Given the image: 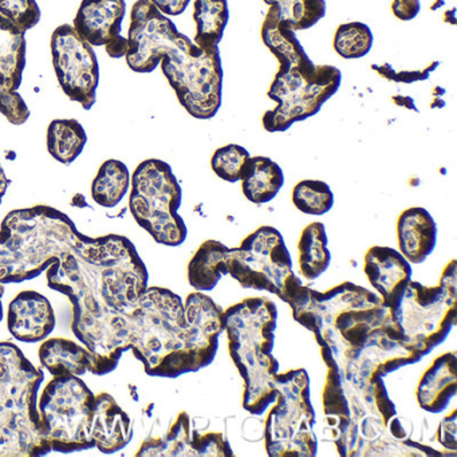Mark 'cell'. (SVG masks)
Listing matches in <instances>:
<instances>
[{"label":"cell","mask_w":457,"mask_h":457,"mask_svg":"<svg viewBox=\"0 0 457 457\" xmlns=\"http://www.w3.org/2000/svg\"><path fill=\"white\" fill-rule=\"evenodd\" d=\"M228 275L242 287L267 291L279 296L286 283L295 275L293 259L282 234L271 226H262L229 248Z\"/></svg>","instance_id":"obj_13"},{"label":"cell","mask_w":457,"mask_h":457,"mask_svg":"<svg viewBox=\"0 0 457 457\" xmlns=\"http://www.w3.org/2000/svg\"><path fill=\"white\" fill-rule=\"evenodd\" d=\"M363 271L385 306L395 312L411 280V264L395 248L373 245L366 251Z\"/></svg>","instance_id":"obj_17"},{"label":"cell","mask_w":457,"mask_h":457,"mask_svg":"<svg viewBox=\"0 0 457 457\" xmlns=\"http://www.w3.org/2000/svg\"><path fill=\"white\" fill-rule=\"evenodd\" d=\"M129 189L130 213L154 242L167 247L186 242L188 228L179 215L183 189L168 162L144 160L132 173Z\"/></svg>","instance_id":"obj_9"},{"label":"cell","mask_w":457,"mask_h":457,"mask_svg":"<svg viewBox=\"0 0 457 457\" xmlns=\"http://www.w3.org/2000/svg\"><path fill=\"white\" fill-rule=\"evenodd\" d=\"M457 392V357L445 353L433 361L422 374L416 390L417 403L422 411L437 414L448 408Z\"/></svg>","instance_id":"obj_21"},{"label":"cell","mask_w":457,"mask_h":457,"mask_svg":"<svg viewBox=\"0 0 457 457\" xmlns=\"http://www.w3.org/2000/svg\"><path fill=\"white\" fill-rule=\"evenodd\" d=\"M242 192L253 204L272 202L285 186V173L274 160L266 156H250L240 176Z\"/></svg>","instance_id":"obj_23"},{"label":"cell","mask_w":457,"mask_h":457,"mask_svg":"<svg viewBox=\"0 0 457 457\" xmlns=\"http://www.w3.org/2000/svg\"><path fill=\"white\" fill-rule=\"evenodd\" d=\"M457 411L453 409L451 411V414L444 417L441 420L440 425H438L437 429V440L444 448L448 449V451L456 452L457 444H456V432H457Z\"/></svg>","instance_id":"obj_41"},{"label":"cell","mask_w":457,"mask_h":457,"mask_svg":"<svg viewBox=\"0 0 457 457\" xmlns=\"http://www.w3.org/2000/svg\"><path fill=\"white\" fill-rule=\"evenodd\" d=\"M279 10L280 18L294 31L307 30L326 15V0H263Z\"/></svg>","instance_id":"obj_31"},{"label":"cell","mask_w":457,"mask_h":457,"mask_svg":"<svg viewBox=\"0 0 457 457\" xmlns=\"http://www.w3.org/2000/svg\"><path fill=\"white\" fill-rule=\"evenodd\" d=\"M41 365L55 376H84L89 371L92 354L85 345L63 337L42 341L38 350Z\"/></svg>","instance_id":"obj_22"},{"label":"cell","mask_w":457,"mask_h":457,"mask_svg":"<svg viewBox=\"0 0 457 457\" xmlns=\"http://www.w3.org/2000/svg\"><path fill=\"white\" fill-rule=\"evenodd\" d=\"M125 61L135 73L162 71L184 111L196 120L213 119L223 101L220 50H203L178 30L151 0H137L130 12Z\"/></svg>","instance_id":"obj_2"},{"label":"cell","mask_w":457,"mask_h":457,"mask_svg":"<svg viewBox=\"0 0 457 457\" xmlns=\"http://www.w3.org/2000/svg\"><path fill=\"white\" fill-rule=\"evenodd\" d=\"M192 456H232L231 445L221 432L191 430Z\"/></svg>","instance_id":"obj_38"},{"label":"cell","mask_w":457,"mask_h":457,"mask_svg":"<svg viewBox=\"0 0 457 457\" xmlns=\"http://www.w3.org/2000/svg\"><path fill=\"white\" fill-rule=\"evenodd\" d=\"M331 253L328 250L325 224L314 221L304 227L298 242V263L302 277L315 280L330 266Z\"/></svg>","instance_id":"obj_26"},{"label":"cell","mask_w":457,"mask_h":457,"mask_svg":"<svg viewBox=\"0 0 457 457\" xmlns=\"http://www.w3.org/2000/svg\"><path fill=\"white\" fill-rule=\"evenodd\" d=\"M277 401L264 424V446L271 457H314L318 453L317 424L304 369L274 376Z\"/></svg>","instance_id":"obj_10"},{"label":"cell","mask_w":457,"mask_h":457,"mask_svg":"<svg viewBox=\"0 0 457 457\" xmlns=\"http://www.w3.org/2000/svg\"><path fill=\"white\" fill-rule=\"evenodd\" d=\"M373 42V33L368 25L349 22L337 28L333 47L344 60H361L370 53Z\"/></svg>","instance_id":"obj_33"},{"label":"cell","mask_w":457,"mask_h":457,"mask_svg":"<svg viewBox=\"0 0 457 457\" xmlns=\"http://www.w3.org/2000/svg\"><path fill=\"white\" fill-rule=\"evenodd\" d=\"M314 294L322 318L314 333L320 354L334 358L342 368L347 361H354L381 330L389 309L378 294L355 283L344 282Z\"/></svg>","instance_id":"obj_8"},{"label":"cell","mask_w":457,"mask_h":457,"mask_svg":"<svg viewBox=\"0 0 457 457\" xmlns=\"http://www.w3.org/2000/svg\"><path fill=\"white\" fill-rule=\"evenodd\" d=\"M250 152L237 144H227L216 149L211 157V168L215 175L227 183H239L243 168L250 159Z\"/></svg>","instance_id":"obj_36"},{"label":"cell","mask_w":457,"mask_h":457,"mask_svg":"<svg viewBox=\"0 0 457 457\" xmlns=\"http://www.w3.org/2000/svg\"><path fill=\"white\" fill-rule=\"evenodd\" d=\"M4 285H2L0 283V320H2V318H4V304H2V296H4Z\"/></svg>","instance_id":"obj_46"},{"label":"cell","mask_w":457,"mask_h":457,"mask_svg":"<svg viewBox=\"0 0 457 457\" xmlns=\"http://www.w3.org/2000/svg\"><path fill=\"white\" fill-rule=\"evenodd\" d=\"M0 15L26 33L38 25L41 9L37 0H0Z\"/></svg>","instance_id":"obj_37"},{"label":"cell","mask_w":457,"mask_h":457,"mask_svg":"<svg viewBox=\"0 0 457 457\" xmlns=\"http://www.w3.org/2000/svg\"><path fill=\"white\" fill-rule=\"evenodd\" d=\"M187 346L194 355L197 370L207 368L216 358L219 338L224 328V310L211 296L194 291L184 302Z\"/></svg>","instance_id":"obj_16"},{"label":"cell","mask_w":457,"mask_h":457,"mask_svg":"<svg viewBox=\"0 0 457 457\" xmlns=\"http://www.w3.org/2000/svg\"><path fill=\"white\" fill-rule=\"evenodd\" d=\"M47 286L68 296L74 336L92 354L89 371L105 376L130 350L129 317L148 288L149 274L122 235L81 234L46 270Z\"/></svg>","instance_id":"obj_1"},{"label":"cell","mask_w":457,"mask_h":457,"mask_svg":"<svg viewBox=\"0 0 457 457\" xmlns=\"http://www.w3.org/2000/svg\"><path fill=\"white\" fill-rule=\"evenodd\" d=\"M79 235L74 221L50 205L7 213L0 224V237L10 258L4 285L36 279L77 242Z\"/></svg>","instance_id":"obj_7"},{"label":"cell","mask_w":457,"mask_h":457,"mask_svg":"<svg viewBox=\"0 0 457 457\" xmlns=\"http://www.w3.org/2000/svg\"><path fill=\"white\" fill-rule=\"evenodd\" d=\"M195 44L203 50L219 49L229 21L228 0H195Z\"/></svg>","instance_id":"obj_27"},{"label":"cell","mask_w":457,"mask_h":457,"mask_svg":"<svg viewBox=\"0 0 457 457\" xmlns=\"http://www.w3.org/2000/svg\"><path fill=\"white\" fill-rule=\"evenodd\" d=\"M264 46L279 62L270 85V100L277 105L262 117L269 133L287 132L296 122L320 113L322 106L337 95L342 73L333 65H315L296 38L295 31L280 18L277 7H270L261 30Z\"/></svg>","instance_id":"obj_3"},{"label":"cell","mask_w":457,"mask_h":457,"mask_svg":"<svg viewBox=\"0 0 457 457\" xmlns=\"http://www.w3.org/2000/svg\"><path fill=\"white\" fill-rule=\"evenodd\" d=\"M25 31L0 15V85L18 90L26 66Z\"/></svg>","instance_id":"obj_25"},{"label":"cell","mask_w":457,"mask_h":457,"mask_svg":"<svg viewBox=\"0 0 457 457\" xmlns=\"http://www.w3.org/2000/svg\"><path fill=\"white\" fill-rule=\"evenodd\" d=\"M45 376L12 342H0V457L50 453L38 409Z\"/></svg>","instance_id":"obj_6"},{"label":"cell","mask_w":457,"mask_h":457,"mask_svg":"<svg viewBox=\"0 0 457 457\" xmlns=\"http://www.w3.org/2000/svg\"><path fill=\"white\" fill-rule=\"evenodd\" d=\"M386 429L392 437L403 443V441L408 440L409 436H411V424L405 417H398L397 414H395V416L387 422Z\"/></svg>","instance_id":"obj_43"},{"label":"cell","mask_w":457,"mask_h":457,"mask_svg":"<svg viewBox=\"0 0 457 457\" xmlns=\"http://www.w3.org/2000/svg\"><path fill=\"white\" fill-rule=\"evenodd\" d=\"M420 12H421L420 0H393L392 2L393 15L403 22L413 21Z\"/></svg>","instance_id":"obj_42"},{"label":"cell","mask_w":457,"mask_h":457,"mask_svg":"<svg viewBox=\"0 0 457 457\" xmlns=\"http://www.w3.org/2000/svg\"><path fill=\"white\" fill-rule=\"evenodd\" d=\"M92 436L95 448L105 454L122 451L132 440V419L109 393L96 395Z\"/></svg>","instance_id":"obj_19"},{"label":"cell","mask_w":457,"mask_h":457,"mask_svg":"<svg viewBox=\"0 0 457 457\" xmlns=\"http://www.w3.org/2000/svg\"><path fill=\"white\" fill-rule=\"evenodd\" d=\"M229 247L219 240H205L188 263V282L200 293L215 290L221 278L228 275Z\"/></svg>","instance_id":"obj_24"},{"label":"cell","mask_w":457,"mask_h":457,"mask_svg":"<svg viewBox=\"0 0 457 457\" xmlns=\"http://www.w3.org/2000/svg\"><path fill=\"white\" fill-rule=\"evenodd\" d=\"M400 253L411 264H421L432 255L437 245V224L422 207L406 208L397 220Z\"/></svg>","instance_id":"obj_20"},{"label":"cell","mask_w":457,"mask_h":457,"mask_svg":"<svg viewBox=\"0 0 457 457\" xmlns=\"http://www.w3.org/2000/svg\"><path fill=\"white\" fill-rule=\"evenodd\" d=\"M322 401L325 416L344 417V419L352 420V411H350L349 398H347L346 379H345L341 366H328Z\"/></svg>","instance_id":"obj_35"},{"label":"cell","mask_w":457,"mask_h":457,"mask_svg":"<svg viewBox=\"0 0 457 457\" xmlns=\"http://www.w3.org/2000/svg\"><path fill=\"white\" fill-rule=\"evenodd\" d=\"M438 285L446 291L451 296L457 298V262L456 259H452L443 274H441L440 283Z\"/></svg>","instance_id":"obj_44"},{"label":"cell","mask_w":457,"mask_h":457,"mask_svg":"<svg viewBox=\"0 0 457 457\" xmlns=\"http://www.w3.org/2000/svg\"><path fill=\"white\" fill-rule=\"evenodd\" d=\"M128 320L130 350L148 376L178 378L199 371L187 346L184 302L178 294L148 286Z\"/></svg>","instance_id":"obj_5"},{"label":"cell","mask_w":457,"mask_h":457,"mask_svg":"<svg viewBox=\"0 0 457 457\" xmlns=\"http://www.w3.org/2000/svg\"><path fill=\"white\" fill-rule=\"evenodd\" d=\"M96 395L81 377L55 376L38 398L45 437L60 453L95 448L93 414Z\"/></svg>","instance_id":"obj_11"},{"label":"cell","mask_w":457,"mask_h":457,"mask_svg":"<svg viewBox=\"0 0 457 457\" xmlns=\"http://www.w3.org/2000/svg\"><path fill=\"white\" fill-rule=\"evenodd\" d=\"M0 114L12 125H23L30 119V109L20 92L0 85Z\"/></svg>","instance_id":"obj_39"},{"label":"cell","mask_w":457,"mask_h":457,"mask_svg":"<svg viewBox=\"0 0 457 457\" xmlns=\"http://www.w3.org/2000/svg\"><path fill=\"white\" fill-rule=\"evenodd\" d=\"M294 207L304 215L323 216L334 207V194L322 180H302L291 194Z\"/></svg>","instance_id":"obj_32"},{"label":"cell","mask_w":457,"mask_h":457,"mask_svg":"<svg viewBox=\"0 0 457 457\" xmlns=\"http://www.w3.org/2000/svg\"><path fill=\"white\" fill-rule=\"evenodd\" d=\"M129 170L120 160H106L92 183V197L103 208H114L127 196L130 188Z\"/></svg>","instance_id":"obj_29"},{"label":"cell","mask_w":457,"mask_h":457,"mask_svg":"<svg viewBox=\"0 0 457 457\" xmlns=\"http://www.w3.org/2000/svg\"><path fill=\"white\" fill-rule=\"evenodd\" d=\"M87 144V135L85 128L77 120H53L47 128V152L61 164H73L81 156Z\"/></svg>","instance_id":"obj_28"},{"label":"cell","mask_w":457,"mask_h":457,"mask_svg":"<svg viewBox=\"0 0 457 457\" xmlns=\"http://www.w3.org/2000/svg\"><path fill=\"white\" fill-rule=\"evenodd\" d=\"M125 14V0H84L73 28L93 47H105L109 57L124 58L128 50V39L121 36Z\"/></svg>","instance_id":"obj_15"},{"label":"cell","mask_w":457,"mask_h":457,"mask_svg":"<svg viewBox=\"0 0 457 457\" xmlns=\"http://www.w3.org/2000/svg\"><path fill=\"white\" fill-rule=\"evenodd\" d=\"M191 419L181 411L164 437H149L136 456H192Z\"/></svg>","instance_id":"obj_30"},{"label":"cell","mask_w":457,"mask_h":457,"mask_svg":"<svg viewBox=\"0 0 457 457\" xmlns=\"http://www.w3.org/2000/svg\"><path fill=\"white\" fill-rule=\"evenodd\" d=\"M438 63H432L429 69L427 71H400V73H395L392 69L389 68V65L384 66H377L373 65L374 71L377 73L381 74L385 79H389V81L395 82H405V84H411L414 81H424V79H428L429 77L430 71L435 69V66H437Z\"/></svg>","instance_id":"obj_40"},{"label":"cell","mask_w":457,"mask_h":457,"mask_svg":"<svg viewBox=\"0 0 457 457\" xmlns=\"http://www.w3.org/2000/svg\"><path fill=\"white\" fill-rule=\"evenodd\" d=\"M9 184L10 180L7 179L6 172H4V167L0 164V204H2V200H4V195H6Z\"/></svg>","instance_id":"obj_45"},{"label":"cell","mask_w":457,"mask_h":457,"mask_svg":"<svg viewBox=\"0 0 457 457\" xmlns=\"http://www.w3.org/2000/svg\"><path fill=\"white\" fill-rule=\"evenodd\" d=\"M347 382L360 395L366 411L378 417L382 424L387 427V422L397 414V411H395V403L390 400L384 378L374 379V381Z\"/></svg>","instance_id":"obj_34"},{"label":"cell","mask_w":457,"mask_h":457,"mask_svg":"<svg viewBox=\"0 0 457 457\" xmlns=\"http://www.w3.org/2000/svg\"><path fill=\"white\" fill-rule=\"evenodd\" d=\"M277 304L269 298H245L224 312V331L235 366L245 381L243 408L253 416L266 413L277 401L274 357Z\"/></svg>","instance_id":"obj_4"},{"label":"cell","mask_w":457,"mask_h":457,"mask_svg":"<svg viewBox=\"0 0 457 457\" xmlns=\"http://www.w3.org/2000/svg\"><path fill=\"white\" fill-rule=\"evenodd\" d=\"M53 68L62 92L69 100L90 111L97 101L100 63L92 45L87 44L71 25L53 31Z\"/></svg>","instance_id":"obj_14"},{"label":"cell","mask_w":457,"mask_h":457,"mask_svg":"<svg viewBox=\"0 0 457 457\" xmlns=\"http://www.w3.org/2000/svg\"><path fill=\"white\" fill-rule=\"evenodd\" d=\"M7 328L17 341L38 344L49 338L55 328L52 303L44 294L25 290L18 294L7 310Z\"/></svg>","instance_id":"obj_18"},{"label":"cell","mask_w":457,"mask_h":457,"mask_svg":"<svg viewBox=\"0 0 457 457\" xmlns=\"http://www.w3.org/2000/svg\"><path fill=\"white\" fill-rule=\"evenodd\" d=\"M389 314L400 326L405 346L425 357L448 338L456 325L457 298L440 285L428 287L411 279L400 307Z\"/></svg>","instance_id":"obj_12"}]
</instances>
